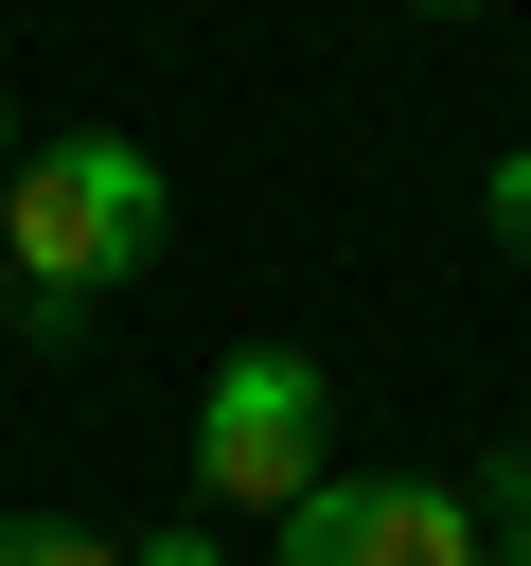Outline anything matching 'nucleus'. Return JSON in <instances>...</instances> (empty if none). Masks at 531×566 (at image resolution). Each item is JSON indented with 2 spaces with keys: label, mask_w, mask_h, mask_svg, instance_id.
Here are the masks:
<instances>
[{
  "label": "nucleus",
  "mask_w": 531,
  "mask_h": 566,
  "mask_svg": "<svg viewBox=\"0 0 531 566\" xmlns=\"http://www.w3.org/2000/svg\"><path fill=\"white\" fill-rule=\"evenodd\" d=\"M407 18H478V0H407Z\"/></svg>",
  "instance_id": "6e6552de"
},
{
  "label": "nucleus",
  "mask_w": 531,
  "mask_h": 566,
  "mask_svg": "<svg viewBox=\"0 0 531 566\" xmlns=\"http://www.w3.org/2000/svg\"><path fill=\"white\" fill-rule=\"evenodd\" d=\"M319 424H336V407H319V354L248 336V354L195 389V495H212V513H283L301 478H336V460H319Z\"/></svg>",
  "instance_id": "f03ea898"
},
{
  "label": "nucleus",
  "mask_w": 531,
  "mask_h": 566,
  "mask_svg": "<svg viewBox=\"0 0 531 566\" xmlns=\"http://www.w3.org/2000/svg\"><path fill=\"white\" fill-rule=\"evenodd\" d=\"M478 230H496V248H513V265H531V142H513V159H496V177H478Z\"/></svg>",
  "instance_id": "423d86ee"
},
{
  "label": "nucleus",
  "mask_w": 531,
  "mask_h": 566,
  "mask_svg": "<svg viewBox=\"0 0 531 566\" xmlns=\"http://www.w3.org/2000/svg\"><path fill=\"white\" fill-rule=\"evenodd\" d=\"M0 336H18V265H0Z\"/></svg>",
  "instance_id": "0eeeda50"
},
{
  "label": "nucleus",
  "mask_w": 531,
  "mask_h": 566,
  "mask_svg": "<svg viewBox=\"0 0 531 566\" xmlns=\"http://www.w3.org/2000/svg\"><path fill=\"white\" fill-rule=\"evenodd\" d=\"M124 566H248V548H230V531H212V513H159V531H142V548H124Z\"/></svg>",
  "instance_id": "39448f33"
},
{
  "label": "nucleus",
  "mask_w": 531,
  "mask_h": 566,
  "mask_svg": "<svg viewBox=\"0 0 531 566\" xmlns=\"http://www.w3.org/2000/svg\"><path fill=\"white\" fill-rule=\"evenodd\" d=\"M177 248V177H159V142H124V124H71V142H18V177H0V265H18V318L35 336H71L106 283H142Z\"/></svg>",
  "instance_id": "f257e3e1"
},
{
  "label": "nucleus",
  "mask_w": 531,
  "mask_h": 566,
  "mask_svg": "<svg viewBox=\"0 0 531 566\" xmlns=\"http://www.w3.org/2000/svg\"><path fill=\"white\" fill-rule=\"evenodd\" d=\"M266 566H478L460 478H301L266 513Z\"/></svg>",
  "instance_id": "7ed1b4c3"
},
{
  "label": "nucleus",
  "mask_w": 531,
  "mask_h": 566,
  "mask_svg": "<svg viewBox=\"0 0 531 566\" xmlns=\"http://www.w3.org/2000/svg\"><path fill=\"white\" fill-rule=\"evenodd\" d=\"M0 177H18V106H0Z\"/></svg>",
  "instance_id": "1a4fd4ad"
},
{
  "label": "nucleus",
  "mask_w": 531,
  "mask_h": 566,
  "mask_svg": "<svg viewBox=\"0 0 531 566\" xmlns=\"http://www.w3.org/2000/svg\"><path fill=\"white\" fill-rule=\"evenodd\" d=\"M0 566H124L88 513H0Z\"/></svg>",
  "instance_id": "20e7f679"
}]
</instances>
